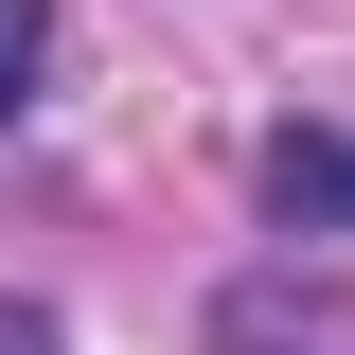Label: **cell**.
<instances>
[{"mask_svg": "<svg viewBox=\"0 0 355 355\" xmlns=\"http://www.w3.org/2000/svg\"><path fill=\"white\" fill-rule=\"evenodd\" d=\"M36 53H53V0H0V125L36 107Z\"/></svg>", "mask_w": 355, "mask_h": 355, "instance_id": "2", "label": "cell"}, {"mask_svg": "<svg viewBox=\"0 0 355 355\" xmlns=\"http://www.w3.org/2000/svg\"><path fill=\"white\" fill-rule=\"evenodd\" d=\"M266 214L355 249V125H284V142H266Z\"/></svg>", "mask_w": 355, "mask_h": 355, "instance_id": "1", "label": "cell"}, {"mask_svg": "<svg viewBox=\"0 0 355 355\" xmlns=\"http://www.w3.org/2000/svg\"><path fill=\"white\" fill-rule=\"evenodd\" d=\"M214 355H302V338H284L266 302H214Z\"/></svg>", "mask_w": 355, "mask_h": 355, "instance_id": "3", "label": "cell"}, {"mask_svg": "<svg viewBox=\"0 0 355 355\" xmlns=\"http://www.w3.org/2000/svg\"><path fill=\"white\" fill-rule=\"evenodd\" d=\"M0 355H71V338H53V320H0Z\"/></svg>", "mask_w": 355, "mask_h": 355, "instance_id": "4", "label": "cell"}]
</instances>
